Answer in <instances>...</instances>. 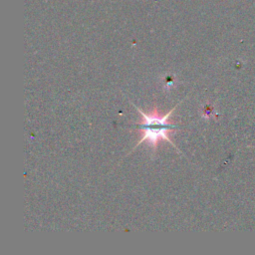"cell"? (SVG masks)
<instances>
[{"label": "cell", "mask_w": 255, "mask_h": 255, "mask_svg": "<svg viewBox=\"0 0 255 255\" xmlns=\"http://www.w3.org/2000/svg\"><path fill=\"white\" fill-rule=\"evenodd\" d=\"M175 107L172 108L164 116H160L156 108H154L149 115H146L140 109L136 108L142 118V121L141 123L137 124V128L141 132V134H140V139L135 144V147L138 146L143 141H147L148 145L152 147L153 150H155L157 147L158 141L160 139H164L168 141L172 146L176 147L175 144L169 138V134L171 132H175L177 126L171 124L168 121V118L172 114V112L175 110Z\"/></svg>", "instance_id": "1"}]
</instances>
